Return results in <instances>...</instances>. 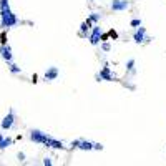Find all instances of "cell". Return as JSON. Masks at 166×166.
Masks as SVG:
<instances>
[{"mask_svg": "<svg viewBox=\"0 0 166 166\" xmlns=\"http://www.w3.org/2000/svg\"><path fill=\"white\" fill-rule=\"evenodd\" d=\"M133 40L136 42V43H143V42H146V28L145 27L136 28V32L133 35Z\"/></svg>", "mask_w": 166, "mask_h": 166, "instance_id": "7", "label": "cell"}, {"mask_svg": "<svg viewBox=\"0 0 166 166\" xmlns=\"http://www.w3.org/2000/svg\"><path fill=\"white\" fill-rule=\"evenodd\" d=\"M131 27H135V28L141 27V20H140V19H133V20H131Z\"/></svg>", "mask_w": 166, "mask_h": 166, "instance_id": "18", "label": "cell"}, {"mask_svg": "<svg viewBox=\"0 0 166 166\" xmlns=\"http://www.w3.org/2000/svg\"><path fill=\"white\" fill-rule=\"evenodd\" d=\"M12 145V140L10 138H5L3 135H0V150H5Z\"/></svg>", "mask_w": 166, "mask_h": 166, "instance_id": "12", "label": "cell"}, {"mask_svg": "<svg viewBox=\"0 0 166 166\" xmlns=\"http://www.w3.org/2000/svg\"><path fill=\"white\" fill-rule=\"evenodd\" d=\"M98 75H100V78L105 80V81H111V80H113V75H111V72H110L108 67H103L102 72H100Z\"/></svg>", "mask_w": 166, "mask_h": 166, "instance_id": "10", "label": "cell"}, {"mask_svg": "<svg viewBox=\"0 0 166 166\" xmlns=\"http://www.w3.org/2000/svg\"><path fill=\"white\" fill-rule=\"evenodd\" d=\"M91 23H93V22H91L90 19H86V22H83L81 25H80V33H81V35H86L88 30H90V27H91Z\"/></svg>", "mask_w": 166, "mask_h": 166, "instance_id": "11", "label": "cell"}, {"mask_svg": "<svg viewBox=\"0 0 166 166\" xmlns=\"http://www.w3.org/2000/svg\"><path fill=\"white\" fill-rule=\"evenodd\" d=\"M90 20H91L93 23L100 22V14H91V15H90Z\"/></svg>", "mask_w": 166, "mask_h": 166, "instance_id": "17", "label": "cell"}, {"mask_svg": "<svg viewBox=\"0 0 166 166\" xmlns=\"http://www.w3.org/2000/svg\"><path fill=\"white\" fill-rule=\"evenodd\" d=\"M80 150H85V151H90V150H93V143H90V141H80Z\"/></svg>", "mask_w": 166, "mask_h": 166, "instance_id": "13", "label": "cell"}, {"mask_svg": "<svg viewBox=\"0 0 166 166\" xmlns=\"http://www.w3.org/2000/svg\"><path fill=\"white\" fill-rule=\"evenodd\" d=\"M102 50L103 52H110L111 50V45L108 43V42H103V43H102Z\"/></svg>", "mask_w": 166, "mask_h": 166, "instance_id": "15", "label": "cell"}, {"mask_svg": "<svg viewBox=\"0 0 166 166\" xmlns=\"http://www.w3.org/2000/svg\"><path fill=\"white\" fill-rule=\"evenodd\" d=\"M80 141H81V140H76V141H73V143H72V148H78V146H80Z\"/></svg>", "mask_w": 166, "mask_h": 166, "instance_id": "22", "label": "cell"}, {"mask_svg": "<svg viewBox=\"0 0 166 166\" xmlns=\"http://www.w3.org/2000/svg\"><path fill=\"white\" fill-rule=\"evenodd\" d=\"M57 76H58V68H57V67H50V68L45 72V80H47V81L57 80Z\"/></svg>", "mask_w": 166, "mask_h": 166, "instance_id": "9", "label": "cell"}, {"mask_svg": "<svg viewBox=\"0 0 166 166\" xmlns=\"http://www.w3.org/2000/svg\"><path fill=\"white\" fill-rule=\"evenodd\" d=\"M0 55H2V58H3V60L7 62V63L12 62V48H10L7 43L0 47Z\"/></svg>", "mask_w": 166, "mask_h": 166, "instance_id": "8", "label": "cell"}, {"mask_svg": "<svg viewBox=\"0 0 166 166\" xmlns=\"http://www.w3.org/2000/svg\"><path fill=\"white\" fill-rule=\"evenodd\" d=\"M100 42H102V27H93L91 35H90V43L98 45Z\"/></svg>", "mask_w": 166, "mask_h": 166, "instance_id": "4", "label": "cell"}, {"mask_svg": "<svg viewBox=\"0 0 166 166\" xmlns=\"http://www.w3.org/2000/svg\"><path fill=\"white\" fill-rule=\"evenodd\" d=\"M43 164H45V166H52V159H50V158H45V159H43Z\"/></svg>", "mask_w": 166, "mask_h": 166, "instance_id": "21", "label": "cell"}, {"mask_svg": "<svg viewBox=\"0 0 166 166\" xmlns=\"http://www.w3.org/2000/svg\"><path fill=\"white\" fill-rule=\"evenodd\" d=\"M19 159L20 161H25V153H19Z\"/></svg>", "mask_w": 166, "mask_h": 166, "instance_id": "23", "label": "cell"}, {"mask_svg": "<svg viewBox=\"0 0 166 166\" xmlns=\"http://www.w3.org/2000/svg\"><path fill=\"white\" fill-rule=\"evenodd\" d=\"M14 123H15V113L10 110V113L2 120V130H10L12 126H14Z\"/></svg>", "mask_w": 166, "mask_h": 166, "instance_id": "5", "label": "cell"}, {"mask_svg": "<svg viewBox=\"0 0 166 166\" xmlns=\"http://www.w3.org/2000/svg\"><path fill=\"white\" fill-rule=\"evenodd\" d=\"M91 2H93V0H91Z\"/></svg>", "mask_w": 166, "mask_h": 166, "instance_id": "24", "label": "cell"}, {"mask_svg": "<svg viewBox=\"0 0 166 166\" xmlns=\"http://www.w3.org/2000/svg\"><path fill=\"white\" fill-rule=\"evenodd\" d=\"M126 68L130 70V72H135V60H128V63H126Z\"/></svg>", "mask_w": 166, "mask_h": 166, "instance_id": "16", "label": "cell"}, {"mask_svg": "<svg viewBox=\"0 0 166 166\" xmlns=\"http://www.w3.org/2000/svg\"><path fill=\"white\" fill-rule=\"evenodd\" d=\"M128 7H130L128 0H113L111 2V10H115V12H123Z\"/></svg>", "mask_w": 166, "mask_h": 166, "instance_id": "6", "label": "cell"}, {"mask_svg": "<svg viewBox=\"0 0 166 166\" xmlns=\"http://www.w3.org/2000/svg\"><path fill=\"white\" fill-rule=\"evenodd\" d=\"M43 145H45V146H48V148H55V150H65V146H63L62 141H58V140H55V138H52V136H48V135L45 136Z\"/></svg>", "mask_w": 166, "mask_h": 166, "instance_id": "2", "label": "cell"}, {"mask_svg": "<svg viewBox=\"0 0 166 166\" xmlns=\"http://www.w3.org/2000/svg\"><path fill=\"white\" fill-rule=\"evenodd\" d=\"M93 150H103V145H100V143H93Z\"/></svg>", "mask_w": 166, "mask_h": 166, "instance_id": "19", "label": "cell"}, {"mask_svg": "<svg viewBox=\"0 0 166 166\" xmlns=\"http://www.w3.org/2000/svg\"><path fill=\"white\" fill-rule=\"evenodd\" d=\"M0 19H2V23H0V25H2V28H12V27H15L17 23H19L17 17L12 14L10 7L0 10Z\"/></svg>", "mask_w": 166, "mask_h": 166, "instance_id": "1", "label": "cell"}, {"mask_svg": "<svg viewBox=\"0 0 166 166\" xmlns=\"http://www.w3.org/2000/svg\"><path fill=\"white\" fill-rule=\"evenodd\" d=\"M10 72H12V73H20L22 70H20L19 65H15V63H12V62H10Z\"/></svg>", "mask_w": 166, "mask_h": 166, "instance_id": "14", "label": "cell"}, {"mask_svg": "<svg viewBox=\"0 0 166 166\" xmlns=\"http://www.w3.org/2000/svg\"><path fill=\"white\" fill-rule=\"evenodd\" d=\"M0 38H2V45L7 43V35H5V32H2V37H0Z\"/></svg>", "mask_w": 166, "mask_h": 166, "instance_id": "20", "label": "cell"}, {"mask_svg": "<svg viewBox=\"0 0 166 166\" xmlns=\"http://www.w3.org/2000/svg\"><path fill=\"white\" fill-rule=\"evenodd\" d=\"M47 133L40 131V130H32L30 131V140L33 141V143H38V145H43V140H45Z\"/></svg>", "mask_w": 166, "mask_h": 166, "instance_id": "3", "label": "cell"}]
</instances>
